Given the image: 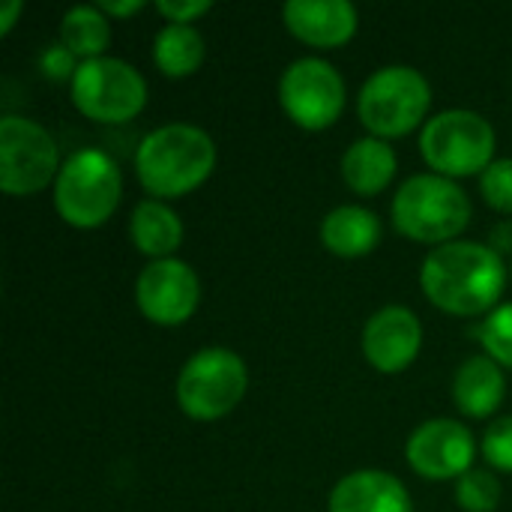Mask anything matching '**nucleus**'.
Instances as JSON below:
<instances>
[{"mask_svg":"<svg viewBox=\"0 0 512 512\" xmlns=\"http://www.w3.org/2000/svg\"><path fill=\"white\" fill-rule=\"evenodd\" d=\"M213 9L210 0H156V12L168 24H195Z\"/></svg>","mask_w":512,"mask_h":512,"instance_id":"nucleus-27","label":"nucleus"},{"mask_svg":"<svg viewBox=\"0 0 512 512\" xmlns=\"http://www.w3.org/2000/svg\"><path fill=\"white\" fill-rule=\"evenodd\" d=\"M219 150L195 123H165L147 132L135 150V177L150 198L174 201L201 189L216 171Z\"/></svg>","mask_w":512,"mask_h":512,"instance_id":"nucleus-2","label":"nucleus"},{"mask_svg":"<svg viewBox=\"0 0 512 512\" xmlns=\"http://www.w3.org/2000/svg\"><path fill=\"white\" fill-rule=\"evenodd\" d=\"M327 512H414L405 483L378 468L345 474L327 498Z\"/></svg>","mask_w":512,"mask_h":512,"instance_id":"nucleus-15","label":"nucleus"},{"mask_svg":"<svg viewBox=\"0 0 512 512\" xmlns=\"http://www.w3.org/2000/svg\"><path fill=\"white\" fill-rule=\"evenodd\" d=\"M480 453L495 474H512V414L489 423L480 438Z\"/></svg>","mask_w":512,"mask_h":512,"instance_id":"nucleus-25","label":"nucleus"},{"mask_svg":"<svg viewBox=\"0 0 512 512\" xmlns=\"http://www.w3.org/2000/svg\"><path fill=\"white\" fill-rule=\"evenodd\" d=\"M360 348L366 363L381 375H399L411 369L423 351V324L414 315V309L402 303L381 306L369 315Z\"/></svg>","mask_w":512,"mask_h":512,"instance_id":"nucleus-13","label":"nucleus"},{"mask_svg":"<svg viewBox=\"0 0 512 512\" xmlns=\"http://www.w3.org/2000/svg\"><path fill=\"white\" fill-rule=\"evenodd\" d=\"M321 243L336 258H366L381 243V219L360 204L333 207L321 219Z\"/></svg>","mask_w":512,"mask_h":512,"instance_id":"nucleus-18","label":"nucleus"},{"mask_svg":"<svg viewBox=\"0 0 512 512\" xmlns=\"http://www.w3.org/2000/svg\"><path fill=\"white\" fill-rule=\"evenodd\" d=\"M453 402L456 408L471 417V420H489L501 411L504 399H507V378L504 369L486 357V354H474L468 357L456 375H453Z\"/></svg>","mask_w":512,"mask_h":512,"instance_id":"nucleus-16","label":"nucleus"},{"mask_svg":"<svg viewBox=\"0 0 512 512\" xmlns=\"http://www.w3.org/2000/svg\"><path fill=\"white\" fill-rule=\"evenodd\" d=\"M495 126L471 108H447L420 129V156L432 174L462 180L480 177L498 156Z\"/></svg>","mask_w":512,"mask_h":512,"instance_id":"nucleus-6","label":"nucleus"},{"mask_svg":"<svg viewBox=\"0 0 512 512\" xmlns=\"http://www.w3.org/2000/svg\"><path fill=\"white\" fill-rule=\"evenodd\" d=\"M504 486L492 468H471L456 480V504L465 512H495L501 507Z\"/></svg>","mask_w":512,"mask_h":512,"instance_id":"nucleus-22","label":"nucleus"},{"mask_svg":"<svg viewBox=\"0 0 512 512\" xmlns=\"http://www.w3.org/2000/svg\"><path fill=\"white\" fill-rule=\"evenodd\" d=\"M399 171V156L390 141L363 135L342 153V180L360 198L381 195Z\"/></svg>","mask_w":512,"mask_h":512,"instance_id":"nucleus-17","label":"nucleus"},{"mask_svg":"<svg viewBox=\"0 0 512 512\" xmlns=\"http://www.w3.org/2000/svg\"><path fill=\"white\" fill-rule=\"evenodd\" d=\"M285 30L312 48H342L357 36L360 15L351 0H288L282 6Z\"/></svg>","mask_w":512,"mask_h":512,"instance_id":"nucleus-14","label":"nucleus"},{"mask_svg":"<svg viewBox=\"0 0 512 512\" xmlns=\"http://www.w3.org/2000/svg\"><path fill=\"white\" fill-rule=\"evenodd\" d=\"M69 99L93 123L117 126L135 120L147 105L144 75L120 57L84 60L69 81Z\"/></svg>","mask_w":512,"mask_h":512,"instance_id":"nucleus-8","label":"nucleus"},{"mask_svg":"<svg viewBox=\"0 0 512 512\" xmlns=\"http://www.w3.org/2000/svg\"><path fill=\"white\" fill-rule=\"evenodd\" d=\"M207 54L204 36L195 24H162L153 36V63L165 78H189L201 69Z\"/></svg>","mask_w":512,"mask_h":512,"instance_id":"nucleus-20","label":"nucleus"},{"mask_svg":"<svg viewBox=\"0 0 512 512\" xmlns=\"http://www.w3.org/2000/svg\"><path fill=\"white\" fill-rule=\"evenodd\" d=\"M129 240L138 255L150 261L174 258L183 243V222L168 201L144 198L135 204L129 216Z\"/></svg>","mask_w":512,"mask_h":512,"instance_id":"nucleus-19","label":"nucleus"},{"mask_svg":"<svg viewBox=\"0 0 512 512\" xmlns=\"http://www.w3.org/2000/svg\"><path fill=\"white\" fill-rule=\"evenodd\" d=\"M123 201V174L114 156L99 147H81L63 159L54 180V210L57 216L78 228H102Z\"/></svg>","mask_w":512,"mask_h":512,"instance_id":"nucleus-4","label":"nucleus"},{"mask_svg":"<svg viewBox=\"0 0 512 512\" xmlns=\"http://www.w3.org/2000/svg\"><path fill=\"white\" fill-rule=\"evenodd\" d=\"M78 66H81V60L60 39L51 42V45H45L42 54H39V72L45 78H51V81H72L75 72H78Z\"/></svg>","mask_w":512,"mask_h":512,"instance_id":"nucleus-26","label":"nucleus"},{"mask_svg":"<svg viewBox=\"0 0 512 512\" xmlns=\"http://www.w3.org/2000/svg\"><path fill=\"white\" fill-rule=\"evenodd\" d=\"M471 198L468 192L441 174H411L393 195L390 216L402 237L423 246H447L462 237L471 225Z\"/></svg>","mask_w":512,"mask_h":512,"instance_id":"nucleus-3","label":"nucleus"},{"mask_svg":"<svg viewBox=\"0 0 512 512\" xmlns=\"http://www.w3.org/2000/svg\"><path fill=\"white\" fill-rule=\"evenodd\" d=\"M432 108L429 78L405 63H390L375 69L357 96V117L369 135L393 141L414 129H423Z\"/></svg>","mask_w":512,"mask_h":512,"instance_id":"nucleus-5","label":"nucleus"},{"mask_svg":"<svg viewBox=\"0 0 512 512\" xmlns=\"http://www.w3.org/2000/svg\"><path fill=\"white\" fill-rule=\"evenodd\" d=\"M276 93L285 117L306 132L330 129L342 117L348 99L342 72L324 57L291 60L279 75Z\"/></svg>","mask_w":512,"mask_h":512,"instance_id":"nucleus-10","label":"nucleus"},{"mask_svg":"<svg viewBox=\"0 0 512 512\" xmlns=\"http://www.w3.org/2000/svg\"><path fill=\"white\" fill-rule=\"evenodd\" d=\"M420 288L426 300L453 318L489 315L501 306L507 288L504 255L489 243L456 240L432 249L420 267Z\"/></svg>","mask_w":512,"mask_h":512,"instance_id":"nucleus-1","label":"nucleus"},{"mask_svg":"<svg viewBox=\"0 0 512 512\" xmlns=\"http://www.w3.org/2000/svg\"><path fill=\"white\" fill-rule=\"evenodd\" d=\"M408 468L432 483L459 480L474 468L477 438L474 432L450 417H435L420 423L405 441Z\"/></svg>","mask_w":512,"mask_h":512,"instance_id":"nucleus-12","label":"nucleus"},{"mask_svg":"<svg viewBox=\"0 0 512 512\" xmlns=\"http://www.w3.org/2000/svg\"><path fill=\"white\" fill-rule=\"evenodd\" d=\"M63 168L54 135L21 114L0 117V189L9 198H30L54 186Z\"/></svg>","mask_w":512,"mask_h":512,"instance_id":"nucleus-9","label":"nucleus"},{"mask_svg":"<svg viewBox=\"0 0 512 512\" xmlns=\"http://www.w3.org/2000/svg\"><path fill=\"white\" fill-rule=\"evenodd\" d=\"M201 303V279L180 258L147 261L135 279V306L156 327L186 324Z\"/></svg>","mask_w":512,"mask_h":512,"instance_id":"nucleus-11","label":"nucleus"},{"mask_svg":"<svg viewBox=\"0 0 512 512\" xmlns=\"http://www.w3.org/2000/svg\"><path fill=\"white\" fill-rule=\"evenodd\" d=\"M492 243V249L495 252H501V255H507V252H512V222L510 219H504V222H498L495 228H492V237H489Z\"/></svg>","mask_w":512,"mask_h":512,"instance_id":"nucleus-29","label":"nucleus"},{"mask_svg":"<svg viewBox=\"0 0 512 512\" xmlns=\"http://www.w3.org/2000/svg\"><path fill=\"white\" fill-rule=\"evenodd\" d=\"M480 195L483 201L501 213L504 219L512 216V156L495 159L483 174H480Z\"/></svg>","mask_w":512,"mask_h":512,"instance_id":"nucleus-24","label":"nucleus"},{"mask_svg":"<svg viewBox=\"0 0 512 512\" xmlns=\"http://www.w3.org/2000/svg\"><path fill=\"white\" fill-rule=\"evenodd\" d=\"M21 12H24V3L21 0H6L0 6V36H9L12 33V27H15V21H18Z\"/></svg>","mask_w":512,"mask_h":512,"instance_id":"nucleus-30","label":"nucleus"},{"mask_svg":"<svg viewBox=\"0 0 512 512\" xmlns=\"http://www.w3.org/2000/svg\"><path fill=\"white\" fill-rule=\"evenodd\" d=\"M249 390L246 360L231 348L195 351L177 375V405L195 423H216L240 408Z\"/></svg>","mask_w":512,"mask_h":512,"instance_id":"nucleus-7","label":"nucleus"},{"mask_svg":"<svg viewBox=\"0 0 512 512\" xmlns=\"http://www.w3.org/2000/svg\"><path fill=\"white\" fill-rule=\"evenodd\" d=\"M477 339L486 357H492L501 369H512V303H501L480 321Z\"/></svg>","mask_w":512,"mask_h":512,"instance_id":"nucleus-23","label":"nucleus"},{"mask_svg":"<svg viewBox=\"0 0 512 512\" xmlns=\"http://www.w3.org/2000/svg\"><path fill=\"white\" fill-rule=\"evenodd\" d=\"M60 42L84 63L105 57V48L111 45V18L93 3L69 6L60 18Z\"/></svg>","mask_w":512,"mask_h":512,"instance_id":"nucleus-21","label":"nucleus"},{"mask_svg":"<svg viewBox=\"0 0 512 512\" xmlns=\"http://www.w3.org/2000/svg\"><path fill=\"white\" fill-rule=\"evenodd\" d=\"M96 6H99L108 18H120V21H123V18H132V15L141 12V9H144V0H120V3H117V0H99Z\"/></svg>","mask_w":512,"mask_h":512,"instance_id":"nucleus-28","label":"nucleus"}]
</instances>
